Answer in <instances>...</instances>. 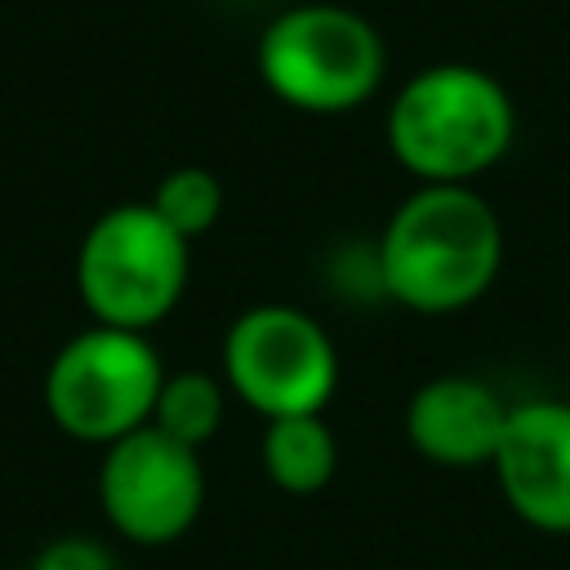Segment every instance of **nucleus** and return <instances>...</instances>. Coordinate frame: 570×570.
I'll return each instance as SVG.
<instances>
[{
    "label": "nucleus",
    "instance_id": "423d86ee",
    "mask_svg": "<svg viewBox=\"0 0 570 570\" xmlns=\"http://www.w3.org/2000/svg\"><path fill=\"white\" fill-rule=\"evenodd\" d=\"M223 383L254 414H325L338 387V347L330 330L294 303L245 307L223 334Z\"/></svg>",
    "mask_w": 570,
    "mask_h": 570
},
{
    "label": "nucleus",
    "instance_id": "39448f33",
    "mask_svg": "<svg viewBox=\"0 0 570 570\" xmlns=\"http://www.w3.org/2000/svg\"><path fill=\"white\" fill-rule=\"evenodd\" d=\"M165 365L147 334L89 325L58 347L45 374L49 419L85 445H111L151 423Z\"/></svg>",
    "mask_w": 570,
    "mask_h": 570
},
{
    "label": "nucleus",
    "instance_id": "f03ea898",
    "mask_svg": "<svg viewBox=\"0 0 570 570\" xmlns=\"http://www.w3.org/2000/svg\"><path fill=\"white\" fill-rule=\"evenodd\" d=\"M517 138V107L499 76L472 62L414 71L387 107V151L419 183H472Z\"/></svg>",
    "mask_w": 570,
    "mask_h": 570
},
{
    "label": "nucleus",
    "instance_id": "20e7f679",
    "mask_svg": "<svg viewBox=\"0 0 570 570\" xmlns=\"http://www.w3.org/2000/svg\"><path fill=\"white\" fill-rule=\"evenodd\" d=\"M191 240L178 236L147 200L98 214L76 249V289L98 325L147 334L160 325L191 272Z\"/></svg>",
    "mask_w": 570,
    "mask_h": 570
},
{
    "label": "nucleus",
    "instance_id": "f257e3e1",
    "mask_svg": "<svg viewBox=\"0 0 570 570\" xmlns=\"http://www.w3.org/2000/svg\"><path fill=\"white\" fill-rule=\"evenodd\" d=\"M503 267V223L472 183H419L383 223L374 276L419 316H450L490 294Z\"/></svg>",
    "mask_w": 570,
    "mask_h": 570
},
{
    "label": "nucleus",
    "instance_id": "9b49d317",
    "mask_svg": "<svg viewBox=\"0 0 570 570\" xmlns=\"http://www.w3.org/2000/svg\"><path fill=\"white\" fill-rule=\"evenodd\" d=\"M223 410H227V383L223 379H214L205 370H178V374H165L151 423L160 432H169L174 441L200 450L205 441L218 436Z\"/></svg>",
    "mask_w": 570,
    "mask_h": 570
},
{
    "label": "nucleus",
    "instance_id": "9d476101",
    "mask_svg": "<svg viewBox=\"0 0 570 570\" xmlns=\"http://www.w3.org/2000/svg\"><path fill=\"white\" fill-rule=\"evenodd\" d=\"M263 472L285 494H321L338 472V441L325 414H289L267 419L258 441Z\"/></svg>",
    "mask_w": 570,
    "mask_h": 570
},
{
    "label": "nucleus",
    "instance_id": "f8f14e48",
    "mask_svg": "<svg viewBox=\"0 0 570 570\" xmlns=\"http://www.w3.org/2000/svg\"><path fill=\"white\" fill-rule=\"evenodd\" d=\"M147 205H151L178 236L196 240V236H205V232L218 223V214H223V183H218V174L205 169V165H178V169H169V174L156 183V191H151Z\"/></svg>",
    "mask_w": 570,
    "mask_h": 570
},
{
    "label": "nucleus",
    "instance_id": "6e6552de",
    "mask_svg": "<svg viewBox=\"0 0 570 570\" xmlns=\"http://www.w3.org/2000/svg\"><path fill=\"white\" fill-rule=\"evenodd\" d=\"M490 472L503 503L530 530L570 534V401H517L508 410Z\"/></svg>",
    "mask_w": 570,
    "mask_h": 570
},
{
    "label": "nucleus",
    "instance_id": "0eeeda50",
    "mask_svg": "<svg viewBox=\"0 0 570 570\" xmlns=\"http://www.w3.org/2000/svg\"><path fill=\"white\" fill-rule=\"evenodd\" d=\"M98 503L116 534L142 548L178 543L205 508L200 450L174 441L156 423L111 441L98 468Z\"/></svg>",
    "mask_w": 570,
    "mask_h": 570
},
{
    "label": "nucleus",
    "instance_id": "7ed1b4c3",
    "mask_svg": "<svg viewBox=\"0 0 570 570\" xmlns=\"http://www.w3.org/2000/svg\"><path fill=\"white\" fill-rule=\"evenodd\" d=\"M267 94L307 116H343L370 102L387 71L379 27L347 4H289L281 9L254 49Z\"/></svg>",
    "mask_w": 570,
    "mask_h": 570
},
{
    "label": "nucleus",
    "instance_id": "1a4fd4ad",
    "mask_svg": "<svg viewBox=\"0 0 570 570\" xmlns=\"http://www.w3.org/2000/svg\"><path fill=\"white\" fill-rule=\"evenodd\" d=\"M508 410L512 405L485 379L436 374L419 383L405 401V441L414 445L419 459L450 472L490 468Z\"/></svg>",
    "mask_w": 570,
    "mask_h": 570
},
{
    "label": "nucleus",
    "instance_id": "ddd939ff",
    "mask_svg": "<svg viewBox=\"0 0 570 570\" xmlns=\"http://www.w3.org/2000/svg\"><path fill=\"white\" fill-rule=\"evenodd\" d=\"M31 570H116V561H111V552L98 539H89V534H62V539H53L36 557Z\"/></svg>",
    "mask_w": 570,
    "mask_h": 570
}]
</instances>
